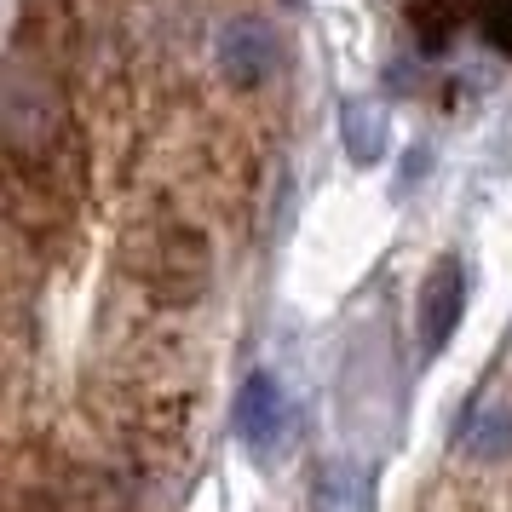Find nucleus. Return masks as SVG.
<instances>
[{
  "label": "nucleus",
  "instance_id": "nucleus-1",
  "mask_svg": "<svg viewBox=\"0 0 512 512\" xmlns=\"http://www.w3.org/2000/svg\"><path fill=\"white\" fill-rule=\"evenodd\" d=\"M58 121H64V98H58V81L47 75V64H35L29 52H12L6 70H0V133H6V150L18 162L47 156Z\"/></svg>",
  "mask_w": 512,
  "mask_h": 512
},
{
  "label": "nucleus",
  "instance_id": "nucleus-2",
  "mask_svg": "<svg viewBox=\"0 0 512 512\" xmlns=\"http://www.w3.org/2000/svg\"><path fill=\"white\" fill-rule=\"evenodd\" d=\"M461 317H466V265H461V254H443V259H432V271L420 277V294H415L420 351L438 357V351L455 340Z\"/></svg>",
  "mask_w": 512,
  "mask_h": 512
},
{
  "label": "nucleus",
  "instance_id": "nucleus-3",
  "mask_svg": "<svg viewBox=\"0 0 512 512\" xmlns=\"http://www.w3.org/2000/svg\"><path fill=\"white\" fill-rule=\"evenodd\" d=\"M213 58H219V75L231 87L254 93L259 81H271V70H277V58H282L277 29L265 24V18H231L213 35Z\"/></svg>",
  "mask_w": 512,
  "mask_h": 512
},
{
  "label": "nucleus",
  "instance_id": "nucleus-4",
  "mask_svg": "<svg viewBox=\"0 0 512 512\" xmlns=\"http://www.w3.org/2000/svg\"><path fill=\"white\" fill-rule=\"evenodd\" d=\"M236 438L248 443V449H265V443H277L282 420H288V392H282L277 374L254 369L248 380H242V392H236Z\"/></svg>",
  "mask_w": 512,
  "mask_h": 512
},
{
  "label": "nucleus",
  "instance_id": "nucleus-5",
  "mask_svg": "<svg viewBox=\"0 0 512 512\" xmlns=\"http://www.w3.org/2000/svg\"><path fill=\"white\" fill-rule=\"evenodd\" d=\"M340 144H346L351 167H380L392 150V121L369 98H346L340 104Z\"/></svg>",
  "mask_w": 512,
  "mask_h": 512
},
{
  "label": "nucleus",
  "instance_id": "nucleus-6",
  "mask_svg": "<svg viewBox=\"0 0 512 512\" xmlns=\"http://www.w3.org/2000/svg\"><path fill=\"white\" fill-rule=\"evenodd\" d=\"M466 18H478V0H409V29H415V47L426 58H443L455 47Z\"/></svg>",
  "mask_w": 512,
  "mask_h": 512
},
{
  "label": "nucleus",
  "instance_id": "nucleus-7",
  "mask_svg": "<svg viewBox=\"0 0 512 512\" xmlns=\"http://www.w3.org/2000/svg\"><path fill=\"white\" fill-rule=\"evenodd\" d=\"M466 455H478V461H507L512 455V409H478V415L466 420Z\"/></svg>",
  "mask_w": 512,
  "mask_h": 512
},
{
  "label": "nucleus",
  "instance_id": "nucleus-8",
  "mask_svg": "<svg viewBox=\"0 0 512 512\" xmlns=\"http://www.w3.org/2000/svg\"><path fill=\"white\" fill-rule=\"evenodd\" d=\"M478 29L501 58H512V0H478Z\"/></svg>",
  "mask_w": 512,
  "mask_h": 512
}]
</instances>
